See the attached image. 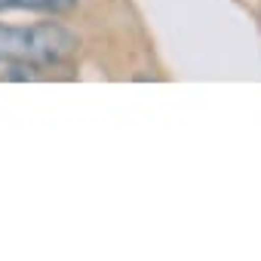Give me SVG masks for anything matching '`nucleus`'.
<instances>
[{"mask_svg": "<svg viewBox=\"0 0 261 261\" xmlns=\"http://www.w3.org/2000/svg\"><path fill=\"white\" fill-rule=\"evenodd\" d=\"M80 53V37L59 22L4 25L0 22V62H22L40 71L68 65Z\"/></svg>", "mask_w": 261, "mask_h": 261, "instance_id": "obj_1", "label": "nucleus"}, {"mask_svg": "<svg viewBox=\"0 0 261 261\" xmlns=\"http://www.w3.org/2000/svg\"><path fill=\"white\" fill-rule=\"evenodd\" d=\"M80 0H0V13H43V16H68Z\"/></svg>", "mask_w": 261, "mask_h": 261, "instance_id": "obj_2", "label": "nucleus"}]
</instances>
